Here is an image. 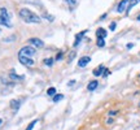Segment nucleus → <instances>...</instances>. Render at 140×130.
<instances>
[{
	"label": "nucleus",
	"instance_id": "1a4fd4ad",
	"mask_svg": "<svg viewBox=\"0 0 140 130\" xmlns=\"http://www.w3.org/2000/svg\"><path fill=\"white\" fill-rule=\"evenodd\" d=\"M97 86H99V82L97 81H91L88 85H87V90H88V91H95Z\"/></svg>",
	"mask_w": 140,
	"mask_h": 130
},
{
	"label": "nucleus",
	"instance_id": "5701e85b",
	"mask_svg": "<svg viewBox=\"0 0 140 130\" xmlns=\"http://www.w3.org/2000/svg\"><path fill=\"white\" fill-rule=\"evenodd\" d=\"M45 17H47V20H48V21H51V22L55 20V17H53V16H51V14H45Z\"/></svg>",
	"mask_w": 140,
	"mask_h": 130
},
{
	"label": "nucleus",
	"instance_id": "c85d7f7f",
	"mask_svg": "<svg viewBox=\"0 0 140 130\" xmlns=\"http://www.w3.org/2000/svg\"><path fill=\"white\" fill-rule=\"evenodd\" d=\"M1 125H3V120L0 118V126H1Z\"/></svg>",
	"mask_w": 140,
	"mask_h": 130
},
{
	"label": "nucleus",
	"instance_id": "b1692460",
	"mask_svg": "<svg viewBox=\"0 0 140 130\" xmlns=\"http://www.w3.org/2000/svg\"><path fill=\"white\" fill-rule=\"evenodd\" d=\"M62 59V52H60V53H57V56H56V60L57 61H60Z\"/></svg>",
	"mask_w": 140,
	"mask_h": 130
},
{
	"label": "nucleus",
	"instance_id": "f3484780",
	"mask_svg": "<svg viewBox=\"0 0 140 130\" xmlns=\"http://www.w3.org/2000/svg\"><path fill=\"white\" fill-rule=\"evenodd\" d=\"M44 64H45L47 66H52V65H53V59H52V57L44 59Z\"/></svg>",
	"mask_w": 140,
	"mask_h": 130
},
{
	"label": "nucleus",
	"instance_id": "39448f33",
	"mask_svg": "<svg viewBox=\"0 0 140 130\" xmlns=\"http://www.w3.org/2000/svg\"><path fill=\"white\" fill-rule=\"evenodd\" d=\"M29 43L33 44V46L36 47V48L44 47V42L42 41V39H39V38H30V39H29Z\"/></svg>",
	"mask_w": 140,
	"mask_h": 130
},
{
	"label": "nucleus",
	"instance_id": "4be33fe9",
	"mask_svg": "<svg viewBox=\"0 0 140 130\" xmlns=\"http://www.w3.org/2000/svg\"><path fill=\"white\" fill-rule=\"evenodd\" d=\"M74 57H75V51H73V52L69 55V61H71V60H73Z\"/></svg>",
	"mask_w": 140,
	"mask_h": 130
},
{
	"label": "nucleus",
	"instance_id": "ddd939ff",
	"mask_svg": "<svg viewBox=\"0 0 140 130\" xmlns=\"http://www.w3.org/2000/svg\"><path fill=\"white\" fill-rule=\"evenodd\" d=\"M9 78H10V80H16V81L23 80V77H22V76H17V74H16V73H14L13 70L10 72V74H9Z\"/></svg>",
	"mask_w": 140,
	"mask_h": 130
},
{
	"label": "nucleus",
	"instance_id": "aec40b11",
	"mask_svg": "<svg viewBox=\"0 0 140 130\" xmlns=\"http://www.w3.org/2000/svg\"><path fill=\"white\" fill-rule=\"evenodd\" d=\"M115 26H117V24H115V22L113 21V22H110V25H109V29L112 30V31H114V30H115Z\"/></svg>",
	"mask_w": 140,
	"mask_h": 130
},
{
	"label": "nucleus",
	"instance_id": "dca6fc26",
	"mask_svg": "<svg viewBox=\"0 0 140 130\" xmlns=\"http://www.w3.org/2000/svg\"><path fill=\"white\" fill-rule=\"evenodd\" d=\"M138 3H140V0H130V4H128V9H127V12H128V10H130L132 7H135V5H136Z\"/></svg>",
	"mask_w": 140,
	"mask_h": 130
},
{
	"label": "nucleus",
	"instance_id": "f257e3e1",
	"mask_svg": "<svg viewBox=\"0 0 140 130\" xmlns=\"http://www.w3.org/2000/svg\"><path fill=\"white\" fill-rule=\"evenodd\" d=\"M20 16H21V18H23V21H26V22H31V24H39L40 22V17L27 8H22L20 10Z\"/></svg>",
	"mask_w": 140,
	"mask_h": 130
},
{
	"label": "nucleus",
	"instance_id": "a878e982",
	"mask_svg": "<svg viewBox=\"0 0 140 130\" xmlns=\"http://www.w3.org/2000/svg\"><path fill=\"white\" fill-rule=\"evenodd\" d=\"M106 124H108V125H112V124H113V118H109V120H106Z\"/></svg>",
	"mask_w": 140,
	"mask_h": 130
},
{
	"label": "nucleus",
	"instance_id": "a211bd4d",
	"mask_svg": "<svg viewBox=\"0 0 140 130\" xmlns=\"http://www.w3.org/2000/svg\"><path fill=\"white\" fill-rule=\"evenodd\" d=\"M38 122V120H34V121H31L30 122V125H29L27 128H26V130H33L34 129V126H35V124Z\"/></svg>",
	"mask_w": 140,
	"mask_h": 130
},
{
	"label": "nucleus",
	"instance_id": "2f4dec72",
	"mask_svg": "<svg viewBox=\"0 0 140 130\" xmlns=\"http://www.w3.org/2000/svg\"><path fill=\"white\" fill-rule=\"evenodd\" d=\"M0 31H1V30H0Z\"/></svg>",
	"mask_w": 140,
	"mask_h": 130
},
{
	"label": "nucleus",
	"instance_id": "393cba45",
	"mask_svg": "<svg viewBox=\"0 0 140 130\" xmlns=\"http://www.w3.org/2000/svg\"><path fill=\"white\" fill-rule=\"evenodd\" d=\"M117 113H118V111H110V112H109V116L112 117V116H115Z\"/></svg>",
	"mask_w": 140,
	"mask_h": 130
},
{
	"label": "nucleus",
	"instance_id": "2eb2a0df",
	"mask_svg": "<svg viewBox=\"0 0 140 130\" xmlns=\"http://www.w3.org/2000/svg\"><path fill=\"white\" fill-rule=\"evenodd\" d=\"M62 99H64V95H62V94H56L52 100H53L55 103H58V101H60V100H62Z\"/></svg>",
	"mask_w": 140,
	"mask_h": 130
},
{
	"label": "nucleus",
	"instance_id": "423d86ee",
	"mask_svg": "<svg viewBox=\"0 0 140 130\" xmlns=\"http://www.w3.org/2000/svg\"><path fill=\"white\" fill-rule=\"evenodd\" d=\"M18 60H20V63L25 66H34V64H35V61L31 57H18Z\"/></svg>",
	"mask_w": 140,
	"mask_h": 130
},
{
	"label": "nucleus",
	"instance_id": "6e6552de",
	"mask_svg": "<svg viewBox=\"0 0 140 130\" xmlns=\"http://www.w3.org/2000/svg\"><path fill=\"white\" fill-rule=\"evenodd\" d=\"M96 37H97V39H104L105 37H106V30L103 29V27L97 29L96 30Z\"/></svg>",
	"mask_w": 140,
	"mask_h": 130
},
{
	"label": "nucleus",
	"instance_id": "f03ea898",
	"mask_svg": "<svg viewBox=\"0 0 140 130\" xmlns=\"http://www.w3.org/2000/svg\"><path fill=\"white\" fill-rule=\"evenodd\" d=\"M35 52H36V49H35L34 47H31V46H25V47H22V48L20 49L18 57H33V56L35 55Z\"/></svg>",
	"mask_w": 140,
	"mask_h": 130
},
{
	"label": "nucleus",
	"instance_id": "cd10ccee",
	"mask_svg": "<svg viewBox=\"0 0 140 130\" xmlns=\"http://www.w3.org/2000/svg\"><path fill=\"white\" fill-rule=\"evenodd\" d=\"M132 47H134L132 43H128V44H127V48H132Z\"/></svg>",
	"mask_w": 140,
	"mask_h": 130
},
{
	"label": "nucleus",
	"instance_id": "9d476101",
	"mask_svg": "<svg viewBox=\"0 0 140 130\" xmlns=\"http://www.w3.org/2000/svg\"><path fill=\"white\" fill-rule=\"evenodd\" d=\"M104 70H105V68L103 66V65H100V66H97L95 70H93V76H96V77H99V76H101L103 73H104Z\"/></svg>",
	"mask_w": 140,
	"mask_h": 130
},
{
	"label": "nucleus",
	"instance_id": "0eeeda50",
	"mask_svg": "<svg viewBox=\"0 0 140 130\" xmlns=\"http://www.w3.org/2000/svg\"><path fill=\"white\" fill-rule=\"evenodd\" d=\"M91 61V57L90 56H83V57H80V60L78 61V65L80 66V68H84L87 64H88Z\"/></svg>",
	"mask_w": 140,
	"mask_h": 130
},
{
	"label": "nucleus",
	"instance_id": "6ab92c4d",
	"mask_svg": "<svg viewBox=\"0 0 140 130\" xmlns=\"http://www.w3.org/2000/svg\"><path fill=\"white\" fill-rule=\"evenodd\" d=\"M104 46H105L104 39H97V47H104Z\"/></svg>",
	"mask_w": 140,
	"mask_h": 130
},
{
	"label": "nucleus",
	"instance_id": "f8f14e48",
	"mask_svg": "<svg viewBox=\"0 0 140 130\" xmlns=\"http://www.w3.org/2000/svg\"><path fill=\"white\" fill-rule=\"evenodd\" d=\"M20 100H10V108H13L14 111H17L20 108Z\"/></svg>",
	"mask_w": 140,
	"mask_h": 130
},
{
	"label": "nucleus",
	"instance_id": "bb28decb",
	"mask_svg": "<svg viewBox=\"0 0 140 130\" xmlns=\"http://www.w3.org/2000/svg\"><path fill=\"white\" fill-rule=\"evenodd\" d=\"M109 73H110V72H109V70H108V69H105V72H104V73H103V76H104V77H106V76H108V74H109Z\"/></svg>",
	"mask_w": 140,
	"mask_h": 130
},
{
	"label": "nucleus",
	"instance_id": "9b49d317",
	"mask_svg": "<svg viewBox=\"0 0 140 130\" xmlns=\"http://www.w3.org/2000/svg\"><path fill=\"white\" fill-rule=\"evenodd\" d=\"M84 34H86V30H84V31H82V33H79V34H77V37H75V43H74V47H77L78 44H79V42L82 41V38H83Z\"/></svg>",
	"mask_w": 140,
	"mask_h": 130
},
{
	"label": "nucleus",
	"instance_id": "c756f323",
	"mask_svg": "<svg viewBox=\"0 0 140 130\" xmlns=\"http://www.w3.org/2000/svg\"><path fill=\"white\" fill-rule=\"evenodd\" d=\"M138 20H139V21H140V14H139V16H138Z\"/></svg>",
	"mask_w": 140,
	"mask_h": 130
},
{
	"label": "nucleus",
	"instance_id": "412c9836",
	"mask_svg": "<svg viewBox=\"0 0 140 130\" xmlns=\"http://www.w3.org/2000/svg\"><path fill=\"white\" fill-rule=\"evenodd\" d=\"M65 1H66L68 4H70L71 7H75V5H77V3H75L74 0H65Z\"/></svg>",
	"mask_w": 140,
	"mask_h": 130
},
{
	"label": "nucleus",
	"instance_id": "20e7f679",
	"mask_svg": "<svg viewBox=\"0 0 140 130\" xmlns=\"http://www.w3.org/2000/svg\"><path fill=\"white\" fill-rule=\"evenodd\" d=\"M128 4H130V0H122V1L118 4V7H117V12H118V13H123L125 10L127 12Z\"/></svg>",
	"mask_w": 140,
	"mask_h": 130
},
{
	"label": "nucleus",
	"instance_id": "4468645a",
	"mask_svg": "<svg viewBox=\"0 0 140 130\" xmlns=\"http://www.w3.org/2000/svg\"><path fill=\"white\" fill-rule=\"evenodd\" d=\"M47 94H48V96H52V98H53L55 95H56V88H55V87H49L48 90H47Z\"/></svg>",
	"mask_w": 140,
	"mask_h": 130
},
{
	"label": "nucleus",
	"instance_id": "7ed1b4c3",
	"mask_svg": "<svg viewBox=\"0 0 140 130\" xmlns=\"http://www.w3.org/2000/svg\"><path fill=\"white\" fill-rule=\"evenodd\" d=\"M0 24L7 26V27H10L12 24H10V18H9V14H8V10L5 8H0Z\"/></svg>",
	"mask_w": 140,
	"mask_h": 130
},
{
	"label": "nucleus",
	"instance_id": "7c9ffc66",
	"mask_svg": "<svg viewBox=\"0 0 140 130\" xmlns=\"http://www.w3.org/2000/svg\"><path fill=\"white\" fill-rule=\"evenodd\" d=\"M139 107H140V103H139Z\"/></svg>",
	"mask_w": 140,
	"mask_h": 130
}]
</instances>
